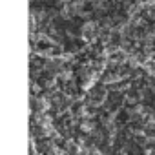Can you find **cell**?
Returning a JSON list of instances; mask_svg holds the SVG:
<instances>
[{"instance_id":"6da1fadb","label":"cell","mask_w":155,"mask_h":155,"mask_svg":"<svg viewBox=\"0 0 155 155\" xmlns=\"http://www.w3.org/2000/svg\"><path fill=\"white\" fill-rule=\"evenodd\" d=\"M151 73H153V75H155V66H151Z\"/></svg>"}]
</instances>
